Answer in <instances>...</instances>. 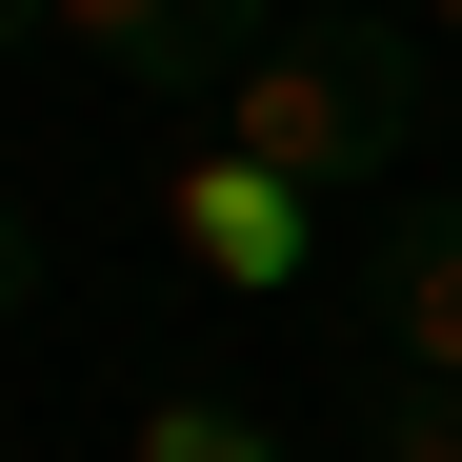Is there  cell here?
<instances>
[{"label": "cell", "mask_w": 462, "mask_h": 462, "mask_svg": "<svg viewBox=\"0 0 462 462\" xmlns=\"http://www.w3.org/2000/svg\"><path fill=\"white\" fill-rule=\"evenodd\" d=\"M41 21L81 41L101 81H141V101H221V81L282 41V0H41Z\"/></svg>", "instance_id": "obj_2"}, {"label": "cell", "mask_w": 462, "mask_h": 462, "mask_svg": "<svg viewBox=\"0 0 462 462\" xmlns=\"http://www.w3.org/2000/svg\"><path fill=\"white\" fill-rule=\"evenodd\" d=\"M362 462H462V382L382 362V382H362Z\"/></svg>", "instance_id": "obj_5"}, {"label": "cell", "mask_w": 462, "mask_h": 462, "mask_svg": "<svg viewBox=\"0 0 462 462\" xmlns=\"http://www.w3.org/2000/svg\"><path fill=\"white\" fill-rule=\"evenodd\" d=\"M422 21H442V41H462V0H422Z\"/></svg>", "instance_id": "obj_9"}, {"label": "cell", "mask_w": 462, "mask_h": 462, "mask_svg": "<svg viewBox=\"0 0 462 462\" xmlns=\"http://www.w3.org/2000/svg\"><path fill=\"white\" fill-rule=\"evenodd\" d=\"M21 21H41V0H0V41H21Z\"/></svg>", "instance_id": "obj_8"}, {"label": "cell", "mask_w": 462, "mask_h": 462, "mask_svg": "<svg viewBox=\"0 0 462 462\" xmlns=\"http://www.w3.org/2000/svg\"><path fill=\"white\" fill-rule=\"evenodd\" d=\"M141 462H282L242 402H162V422H141Z\"/></svg>", "instance_id": "obj_6"}, {"label": "cell", "mask_w": 462, "mask_h": 462, "mask_svg": "<svg viewBox=\"0 0 462 462\" xmlns=\"http://www.w3.org/2000/svg\"><path fill=\"white\" fill-rule=\"evenodd\" d=\"M422 141V21H382V0H282V41L221 81V162H262L301 201H362L382 162Z\"/></svg>", "instance_id": "obj_1"}, {"label": "cell", "mask_w": 462, "mask_h": 462, "mask_svg": "<svg viewBox=\"0 0 462 462\" xmlns=\"http://www.w3.org/2000/svg\"><path fill=\"white\" fill-rule=\"evenodd\" d=\"M362 342L422 362V382H462V201H442V181L362 221Z\"/></svg>", "instance_id": "obj_3"}, {"label": "cell", "mask_w": 462, "mask_h": 462, "mask_svg": "<svg viewBox=\"0 0 462 462\" xmlns=\"http://www.w3.org/2000/svg\"><path fill=\"white\" fill-rule=\"evenodd\" d=\"M21 301H41V201L0 181V322H21Z\"/></svg>", "instance_id": "obj_7"}, {"label": "cell", "mask_w": 462, "mask_h": 462, "mask_svg": "<svg viewBox=\"0 0 462 462\" xmlns=\"http://www.w3.org/2000/svg\"><path fill=\"white\" fill-rule=\"evenodd\" d=\"M181 242H201L221 282H301V262H322V201H301V181H262V162H221V141H201V162H181Z\"/></svg>", "instance_id": "obj_4"}]
</instances>
